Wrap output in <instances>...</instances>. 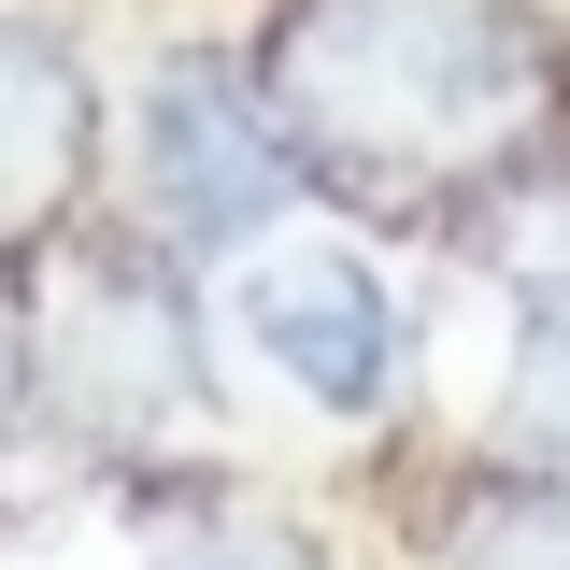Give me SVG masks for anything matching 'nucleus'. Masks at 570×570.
I'll return each instance as SVG.
<instances>
[{
    "mask_svg": "<svg viewBox=\"0 0 570 570\" xmlns=\"http://www.w3.org/2000/svg\"><path fill=\"white\" fill-rule=\"evenodd\" d=\"M557 86L570 58L528 0H285L257 100L299 186L442 214L557 129Z\"/></svg>",
    "mask_w": 570,
    "mask_h": 570,
    "instance_id": "f257e3e1",
    "label": "nucleus"
},
{
    "mask_svg": "<svg viewBox=\"0 0 570 570\" xmlns=\"http://www.w3.org/2000/svg\"><path fill=\"white\" fill-rule=\"evenodd\" d=\"M129 171H142V228L171 257H257L299 214V157H285L272 100L228 58H157L129 100Z\"/></svg>",
    "mask_w": 570,
    "mask_h": 570,
    "instance_id": "f03ea898",
    "label": "nucleus"
},
{
    "mask_svg": "<svg viewBox=\"0 0 570 570\" xmlns=\"http://www.w3.org/2000/svg\"><path fill=\"white\" fill-rule=\"evenodd\" d=\"M43 356H58V400L86 442H171V428L214 414V328L186 299L171 243H86L71 314L43 328Z\"/></svg>",
    "mask_w": 570,
    "mask_h": 570,
    "instance_id": "7ed1b4c3",
    "label": "nucleus"
},
{
    "mask_svg": "<svg viewBox=\"0 0 570 570\" xmlns=\"http://www.w3.org/2000/svg\"><path fill=\"white\" fill-rule=\"evenodd\" d=\"M228 328L272 356L314 414H343V428L385 414V400H400V356H414L385 272H371L356 243H328V228H272V243L243 257V285H228Z\"/></svg>",
    "mask_w": 570,
    "mask_h": 570,
    "instance_id": "20e7f679",
    "label": "nucleus"
},
{
    "mask_svg": "<svg viewBox=\"0 0 570 570\" xmlns=\"http://www.w3.org/2000/svg\"><path fill=\"white\" fill-rule=\"evenodd\" d=\"M100 186V86L43 14H0V257L58 243Z\"/></svg>",
    "mask_w": 570,
    "mask_h": 570,
    "instance_id": "39448f33",
    "label": "nucleus"
},
{
    "mask_svg": "<svg viewBox=\"0 0 570 570\" xmlns=\"http://www.w3.org/2000/svg\"><path fill=\"white\" fill-rule=\"evenodd\" d=\"M442 570H570V485L557 471H485L442 528Z\"/></svg>",
    "mask_w": 570,
    "mask_h": 570,
    "instance_id": "423d86ee",
    "label": "nucleus"
},
{
    "mask_svg": "<svg viewBox=\"0 0 570 570\" xmlns=\"http://www.w3.org/2000/svg\"><path fill=\"white\" fill-rule=\"evenodd\" d=\"M513 428H528L542 456H570V272L528 285V328H513Z\"/></svg>",
    "mask_w": 570,
    "mask_h": 570,
    "instance_id": "0eeeda50",
    "label": "nucleus"
},
{
    "mask_svg": "<svg viewBox=\"0 0 570 570\" xmlns=\"http://www.w3.org/2000/svg\"><path fill=\"white\" fill-rule=\"evenodd\" d=\"M157 570H314L285 528H200V542H171Z\"/></svg>",
    "mask_w": 570,
    "mask_h": 570,
    "instance_id": "6e6552de",
    "label": "nucleus"
},
{
    "mask_svg": "<svg viewBox=\"0 0 570 570\" xmlns=\"http://www.w3.org/2000/svg\"><path fill=\"white\" fill-rule=\"evenodd\" d=\"M29 385H43V328H29L14 285H0V442H14V414H29Z\"/></svg>",
    "mask_w": 570,
    "mask_h": 570,
    "instance_id": "1a4fd4ad",
    "label": "nucleus"
}]
</instances>
